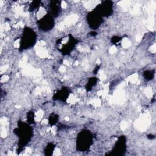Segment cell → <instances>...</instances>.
I'll use <instances>...</instances> for the list:
<instances>
[{"instance_id":"6da1fadb","label":"cell","mask_w":156,"mask_h":156,"mask_svg":"<svg viewBox=\"0 0 156 156\" xmlns=\"http://www.w3.org/2000/svg\"><path fill=\"white\" fill-rule=\"evenodd\" d=\"M24 34L23 35L21 45L23 46V49H25L27 48H30L35 42V35L34 32H33L30 29H25Z\"/></svg>"}]
</instances>
